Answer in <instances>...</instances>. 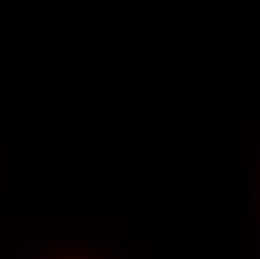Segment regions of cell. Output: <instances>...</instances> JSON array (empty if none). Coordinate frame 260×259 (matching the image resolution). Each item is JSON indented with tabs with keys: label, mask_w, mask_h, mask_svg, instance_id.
I'll use <instances>...</instances> for the list:
<instances>
[{
	"label": "cell",
	"mask_w": 260,
	"mask_h": 259,
	"mask_svg": "<svg viewBox=\"0 0 260 259\" xmlns=\"http://www.w3.org/2000/svg\"><path fill=\"white\" fill-rule=\"evenodd\" d=\"M36 259H105L102 256H94L90 252H81L73 249H53L46 253H42Z\"/></svg>",
	"instance_id": "1"
}]
</instances>
